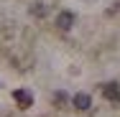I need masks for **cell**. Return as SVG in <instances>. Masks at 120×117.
I'll return each mask as SVG.
<instances>
[{
    "instance_id": "obj_1",
    "label": "cell",
    "mask_w": 120,
    "mask_h": 117,
    "mask_svg": "<svg viewBox=\"0 0 120 117\" xmlns=\"http://www.w3.org/2000/svg\"><path fill=\"white\" fill-rule=\"evenodd\" d=\"M13 99L18 102V107L21 110H28V107H33V94L26 92V89H15L13 92Z\"/></svg>"
},
{
    "instance_id": "obj_2",
    "label": "cell",
    "mask_w": 120,
    "mask_h": 117,
    "mask_svg": "<svg viewBox=\"0 0 120 117\" xmlns=\"http://www.w3.org/2000/svg\"><path fill=\"white\" fill-rule=\"evenodd\" d=\"M72 25H74V13L61 10V13L56 15V28H59V31H69Z\"/></svg>"
},
{
    "instance_id": "obj_3",
    "label": "cell",
    "mask_w": 120,
    "mask_h": 117,
    "mask_svg": "<svg viewBox=\"0 0 120 117\" xmlns=\"http://www.w3.org/2000/svg\"><path fill=\"white\" fill-rule=\"evenodd\" d=\"M102 94H105V99H107V102H120V87L115 84V82L102 84Z\"/></svg>"
},
{
    "instance_id": "obj_4",
    "label": "cell",
    "mask_w": 120,
    "mask_h": 117,
    "mask_svg": "<svg viewBox=\"0 0 120 117\" xmlns=\"http://www.w3.org/2000/svg\"><path fill=\"white\" fill-rule=\"evenodd\" d=\"M72 104L77 107V110H90L92 107V99H90V94H84V92H79V94H74V99H72Z\"/></svg>"
},
{
    "instance_id": "obj_5",
    "label": "cell",
    "mask_w": 120,
    "mask_h": 117,
    "mask_svg": "<svg viewBox=\"0 0 120 117\" xmlns=\"http://www.w3.org/2000/svg\"><path fill=\"white\" fill-rule=\"evenodd\" d=\"M46 13H49V5H46V3H33V5H31V15H36V18H44Z\"/></svg>"
}]
</instances>
